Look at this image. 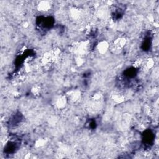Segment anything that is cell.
<instances>
[{"instance_id": "obj_2", "label": "cell", "mask_w": 159, "mask_h": 159, "mask_svg": "<svg viewBox=\"0 0 159 159\" xmlns=\"http://www.w3.org/2000/svg\"><path fill=\"white\" fill-rule=\"evenodd\" d=\"M154 134L150 131H147L144 135V141L146 145H150L154 141Z\"/></svg>"}, {"instance_id": "obj_4", "label": "cell", "mask_w": 159, "mask_h": 159, "mask_svg": "<svg viewBox=\"0 0 159 159\" xmlns=\"http://www.w3.org/2000/svg\"><path fill=\"white\" fill-rule=\"evenodd\" d=\"M151 46V40L150 38L147 37L145 39V40L144 41L143 44H142V49L144 50H149L150 47Z\"/></svg>"}, {"instance_id": "obj_3", "label": "cell", "mask_w": 159, "mask_h": 159, "mask_svg": "<svg viewBox=\"0 0 159 159\" xmlns=\"http://www.w3.org/2000/svg\"><path fill=\"white\" fill-rule=\"evenodd\" d=\"M137 75V70L134 68H129L124 72V76L127 78L132 79L134 78Z\"/></svg>"}, {"instance_id": "obj_5", "label": "cell", "mask_w": 159, "mask_h": 159, "mask_svg": "<svg viewBox=\"0 0 159 159\" xmlns=\"http://www.w3.org/2000/svg\"><path fill=\"white\" fill-rule=\"evenodd\" d=\"M16 118H18V119L21 118H20V115H18V116L17 115V116H16L14 118V119H16ZM15 121H16V124H17V122H20V121H17V119H16V120H15Z\"/></svg>"}, {"instance_id": "obj_1", "label": "cell", "mask_w": 159, "mask_h": 159, "mask_svg": "<svg viewBox=\"0 0 159 159\" xmlns=\"http://www.w3.org/2000/svg\"><path fill=\"white\" fill-rule=\"evenodd\" d=\"M17 149V144L15 142H9L6 145L4 152L8 154H13Z\"/></svg>"}]
</instances>
